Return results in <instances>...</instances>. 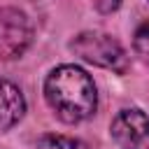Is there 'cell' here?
Here are the masks:
<instances>
[{"label": "cell", "mask_w": 149, "mask_h": 149, "mask_svg": "<svg viewBox=\"0 0 149 149\" xmlns=\"http://www.w3.org/2000/svg\"><path fill=\"white\" fill-rule=\"evenodd\" d=\"M44 98L54 114L65 123L88 119L98 107V93L91 74L77 65H58L44 79Z\"/></svg>", "instance_id": "1"}, {"label": "cell", "mask_w": 149, "mask_h": 149, "mask_svg": "<svg viewBox=\"0 0 149 149\" xmlns=\"http://www.w3.org/2000/svg\"><path fill=\"white\" fill-rule=\"evenodd\" d=\"M70 49L86 63L105 68V70H114V72H126L128 68V56L123 51V47L107 33H98V30H88V33H79Z\"/></svg>", "instance_id": "2"}, {"label": "cell", "mask_w": 149, "mask_h": 149, "mask_svg": "<svg viewBox=\"0 0 149 149\" xmlns=\"http://www.w3.org/2000/svg\"><path fill=\"white\" fill-rule=\"evenodd\" d=\"M33 42V26L21 9H0V58H19Z\"/></svg>", "instance_id": "3"}, {"label": "cell", "mask_w": 149, "mask_h": 149, "mask_svg": "<svg viewBox=\"0 0 149 149\" xmlns=\"http://www.w3.org/2000/svg\"><path fill=\"white\" fill-rule=\"evenodd\" d=\"M109 133L119 149H149V116L137 107L121 109L114 116Z\"/></svg>", "instance_id": "4"}, {"label": "cell", "mask_w": 149, "mask_h": 149, "mask_svg": "<svg viewBox=\"0 0 149 149\" xmlns=\"http://www.w3.org/2000/svg\"><path fill=\"white\" fill-rule=\"evenodd\" d=\"M26 114V98L21 88L7 79H0V130L16 126Z\"/></svg>", "instance_id": "5"}, {"label": "cell", "mask_w": 149, "mask_h": 149, "mask_svg": "<svg viewBox=\"0 0 149 149\" xmlns=\"http://www.w3.org/2000/svg\"><path fill=\"white\" fill-rule=\"evenodd\" d=\"M133 47H135L137 58L149 68V19H147L144 23L137 26V30H135V40H133Z\"/></svg>", "instance_id": "6"}, {"label": "cell", "mask_w": 149, "mask_h": 149, "mask_svg": "<svg viewBox=\"0 0 149 149\" xmlns=\"http://www.w3.org/2000/svg\"><path fill=\"white\" fill-rule=\"evenodd\" d=\"M37 149H84V147L65 135H44L37 140Z\"/></svg>", "instance_id": "7"}, {"label": "cell", "mask_w": 149, "mask_h": 149, "mask_svg": "<svg viewBox=\"0 0 149 149\" xmlns=\"http://www.w3.org/2000/svg\"><path fill=\"white\" fill-rule=\"evenodd\" d=\"M91 2H93V7H95L98 12H102V14L116 12L119 5H121V0H91Z\"/></svg>", "instance_id": "8"}]
</instances>
